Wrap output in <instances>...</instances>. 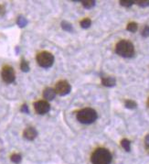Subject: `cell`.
<instances>
[{"mask_svg":"<svg viewBox=\"0 0 149 164\" xmlns=\"http://www.w3.org/2000/svg\"><path fill=\"white\" fill-rule=\"evenodd\" d=\"M92 164H110L112 162V154L106 149H97L91 155Z\"/></svg>","mask_w":149,"mask_h":164,"instance_id":"1","label":"cell"},{"mask_svg":"<svg viewBox=\"0 0 149 164\" xmlns=\"http://www.w3.org/2000/svg\"><path fill=\"white\" fill-rule=\"evenodd\" d=\"M115 52L116 53L122 57L125 58H130L135 53V48L132 42L129 41H120L115 47Z\"/></svg>","mask_w":149,"mask_h":164,"instance_id":"2","label":"cell"},{"mask_svg":"<svg viewBox=\"0 0 149 164\" xmlns=\"http://www.w3.org/2000/svg\"><path fill=\"white\" fill-rule=\"evenodd\" d=\"M97 119V113L92 108H83L77 114V120L81 124H91Z\"/></svg>","mask_w":149,"mask_h":164,"instance_id":"3","label":"cell"},{"mask_svg":"<svg viewBox=\"0 0 149 164\" xmlns=\"http://www.w3.org/2000/svg\"><path fill=\"white\" fill-rule=\"evenodd\" d=\"M37 61L42 68H50L54 62V56L49 52H41L37 55Z\"/></svg>","mask_w":149,"mask_h":164,"instance_id":"4","label":"cell"},{"mask_svg":"<svg viewBox=\"0 0 149 164\" xmlns=\"http://www.w3.org/2000/svg\"><path fill=\"white\" fill-rule=\"evenodd\" d=\"M1 77L2 80L6 83V84H12L15 82L16 79V74H15V71L14 69L9 66V65H6L2 68V72H1Z\"/></svg>","mask_w":149,"mask_h":164,"instance_id":"5","label":"cell"},{"mask_svg":"<svg viewBox=\"0 0 149 164\" xmlns=\"http://www.w3.org/2000/svg\"><path fill=\"white\" fill-rule=\"evenodd\" d=\"M71 91H72V86L67 81H64V80L60 81L55 85L56 94H58V95H60L61 96H64L70 94Z\"/></svg>","mask_w":149,"mask_h":164,"instance_id":"6","label":"cell"},{"mask_svg":"<svg viewBox=\"0 0 149 164\" xmlns=\"http://www.w3.org/2000/svg\"><path fill=\"white\" fill-rule=\"evenodd\" d=\"M34 108L39 115H45L50 110V106L46 100H39L34 103Z\"/></svg>","mask_w":149,"mask_h":164,"instance_id":"7","label":"cell"},{"mask_svg":"<svg viewBox=\"0 0 149 164\" xmlns=\"http://www.w3.org/2000/svg\"><path fill=\"white\" fill-rule=\"evenodd\" d=\"M37 136H38V131L36 130L35 127H27L23 132L24 139L28 140H34L37 138Z\"/></svg>","mask_w":149,"mask_h":164,"instance_id":"8","label":"cell"},{"mask_svg":"<svg viewBox=\"0 0 149 164\" xmlns=\"http://www.w3.org/2000/svg\"><path fill=\"white\" fill-rule=\"evenodd\" d=\"M56 96V92L55 89L48 87L43 91V97L46 99V101H51L55 98Z\"/></svg>","mask_w":149,"mask_h":164,"instance_id":"9","label":"cell"},{"mask_svg":"<svg viewBox=\"0 0 149 164\" xmlns=\"http://www.w3.org/2000/svg\"><path fill=\"white\" fill-rule=\"evenodd\" d=\"M102 84L104 86H107V87H113V86L115 85L116 81H115V78H114V77H112V76L102 77Z\"/></svg>","mask_w":149,"mask_h":164,"instance_id":"10","label":"cell"},{"mask_svg":"<svg viewBox=\"0 0 149 164\" xmlns=\"http://www.w3.org/2000/svg\"><path fill=\"white\" fill-rule=\"evenodd\" d=\"M17 26L20 27V28H24V27L27 26L28 20H27V18H24L23 16H19V17L17 18Z\"/></svg>","mask_w":149,"mask_h":164,"instance_id":"11","label":"cell"},{"mask_svg":"<svg viewBox=\"0 0 149 164\" xmlns=\"http://www.w3.org/2000/svg\"><path fill=\"white\" fill-rule=\"evenodd\" d=\"M81 3H82L83 7H85L87 9H91L95 6L96 2L94 0H85V1H81Z\"/></svg>","mask_w":149,"mask_h":164,"instance_id":"12","label":"cell"},{"mask_svg":"<svg viewBox=\"0 0 149 164\" xmlns=\"http://www.w3.org/2000/svg\"><path fill=\"white\" fill-rule=\"evenodd\" d=\"M61 28L65 30V31H68V32H73V25L67 21H62L61 22Z\"/></svg>","mask_w":149,"mask_h":164,"instance_id":"13","label":"cell"},{"mask_svg":"<svg viewBox=\"0 0 149 164\" xmlns=\"http://www.w3.org/2000/svg\"><path fill=\"white\" fill-rule=\"evenodd\" d=\"M20 69H21V71L24 72H28L29 71V69H30V68H29V64H28V62L26 60H24V59L21 60Z\"/></svg>","mask_w":149,"mask_h":164,"instance_id":"14","label":"cell"},{"mask_svg":"<svg viewBox=\"0 0 149 164\" xmlns=\"http://www.w3.org/2000/svg\"><path fill=\"white\" fill-rule=\"evenodd\" d=\"M121 145H122V147L125 149V150L130 151V150H131V142H130L128 139H124L121 141Z\"/></svg>","mask_w":149,"mask_h":164,"instance_id":"15","label":"cell"},{"mask_svg":"<svg viewBox=\"0 0 149 164\" xmlns=\"http://www.w3.org/2000/svg\"><path fill=\"white\" fill-rule=\"evenodd\" d=\"M91 20L90 18H83L80 21V26H81L82 29H88V28L91 27Z\"/></svg>","mask_w":149,"mask_h":164,"instance_id":"16","label":"cell"},{"mask_svg":"<svg viewBox=\"0 0 149 164\" xmlns=\"http://www.w3.org/2000/svg\"><path fill=\"white\" fill-rule=\"evenodd\" d=\"M125 106L128 109H135V108L137 107V104L133 100H126L125 103Z\"/></svg>","mask_w":149,"mask_h":164,"instance_id":"17","label":"cell"},{"mask_svg":"<svg viewBox=\"0 0 149 164\" xmlns=\"http://www.w3.org/2000/svg\"><path fill=\"white\" fill-rule=\"evenodd\" d=\"M137 29H138V26H137V24L136 23V22H130L128 25H127V28H126V29L128 30V31H130V32H136V30H137Z\"/></svg>","mask_w":149,"mask_h":164,"instance_id":"18","label":"cell"},{"mask_svg":"<svg viewBox=\"0 0 149 164\" xmlns=\"http://www.w3.org/2000/svg\"><path fill=\"white\" fill-rule=\"evenodd\" d=\"M10 159H11V161H12L14 163L16 164L20 163V162H21V160H22L21 155H20V154H17V153L13 154V155L10 157Z\"/></svg>","mask_w":149,"mask_h":164,"instance_id":"19","label":"cell"},{"mask_svg":"<svg viewBox=\"0 0 149 164\" xmlns=\"http://www.w3.org/2000/svg\"><path fill=\"white\" fill-rule=\"evenodd\" d=\"M135 2L134 1H128V0H122V1H120V4H121V6H125V7H129V6H133V4H134Z\"/></svg>","mask_w":149,"mask_h":164,"instance_id":"20","label":"cell"},{"mask_svg":"<svg viewBox=\"0 0 149 164\" xmlns=\"http://www.w3.org/2000/svg\"><path fill=\"white\" fill-rule=\"evenodd\" d=\"M136 3L139 6H142V7H146L149 6V0H140V1H136Z\"/></svg>","mask_w":149,"mask_h":164,"instance_id":"21","label":"cell"},{"mask_svg":"<svg viewBox=\"0 0 149 164\" xmlns=\"http://www.w3.org/2000/svg\"><path fill=\"white\" fill-rule=\"evenodd\" d=\"M142 36L147 38L149 36V26H145L144 29L142 30Z\"/></svg>","mask_w":149,"mask_h":164,"instance_id":"22","label":"cell"},{"mask_svg":"<svg viewBox=\"0 0 149 164\" xmlns=\"http://www.w3.org/2000/svg\"><path fill=\"white\" fill-rule=\"evenodd\" d=\"M20 111H21L22 113H25V114H28V113H29V110H28V107L27 105H23V106L21 107Z\"/></svg>","mask_w":149,"mask_h":164,"instance_id":"23","label":"cell"},{"mask_svg":"<svg viewBox=\"0 0 149 164\" xmlns=\"http://www.w3.org/2000/svg\"><path fill=\"white\" fill-rule=\"evenodd\" d=\"M6 14V7L4 5H0V17H3Z\"/></svg>","mask_w":149,"mask_h":164,"instance_id":"24","label":"cell"},{"mask_svg":"<svg viewBox=\"0 0 149 164\" xmlns=\"http://www.w3.org/2000/svg\"><path fill=\"white\" fill-rule=\"evenodd\" d=\"M145 144H146V147L149 149V135H147L145 139Z\"/></svg>","mask_w":149,"mask_h":164,"instance_id":"25","label":"cell"},{"mask_svg":"<svg viewBox=\"0 0 149 164\" xmlns=\"http://www.w3.org/2000/svg\"><path fill=\"white\" fill-rule=\"evenodd\" d=\"M147 106L149 107V98H148V100H147Z\"/></svg>","mask_w":149,"mask_h":164,"instance_id":"26","label":"cell"}]
</instances>
